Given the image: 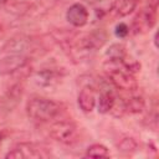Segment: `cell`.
I'll return each mask as SVG.
<instances>
[{
	"label": "cell",
	"mask_w": 159,
	"mask_h": 159,
	"mask_svg": "<svg viewBox=\"0 0 159 159\" xmlns=\"http://www.w3.org/2000/svg\"><path fill=\"white\" fill-rule=\"evenodd\" d=\"M123 102H124L125 113H133V114L140 113L145 107V102L143 97L138 94H132L128 98H123Z\"/></svg>",
	"instance_id": "cell-11"
},
{
	"label": "cell",
	"mask_w": 159,
	"mask_h": 159,
	"mask_svg": "<svg viewBox=\"0 0 159 159\" xmlns=\"http://www.w3.org/2000/svg\"><path fill=\"white\" fill-rule=\"evenodd\" d=\"M50 135L58 143L72 144L78 137V130L72 120H57L50 127Z\"/></svg>",
	"instance_id": "cell-4"
},
{
	"label": "cell",
	"mask_w": 159,
	"mask_h": 159,
	"mask_svg": "<svg viewBox=\"0 0 159 159\" xmlns=\"http://www.w3.org/2000/svg\"><path fill=\"white\" fill-rule=\"evenodd\" d=\"M43 157H47V154L42 153V150L39 149L32 143H20L5 155V158H11V159H30V158H43Z\"/></svg>",
	"instance_id": "cell-6"
},
{
	"label": "cell",
	"mask_w": 159,
	"mask_h": 159,
	"mask_svg": "<svg viewBox=\"0 0 159 159\" xmlns=\"http://www.w3.org/2000/svg\"><path fill=\"white\" fill-rule=\"evenodd\" d=\"M84 1L88 2V4H91V5H94V4H98V2H101L103 0H84Z\"/></svg>",
	"instance_id": "cell-17"
},
{
	"label": "cell",
	"mask_w": 159,
	"mask_h": 159,
	"mask_svg": "<svg viewBox=\"0 0 159 159\" xmlns=\"http://www.w3.org/2000/svg\"><path fill=\"white\" fill-rule=\"evenodd\" d=\"M66 19L72 26L82 27L88 21V10L83 4H73L67 9Z\"/></svg>",
	"instance_id": "cell-7"
},
{
	"label": "cell",
	"mask_w": 159,
	"mask_h": 159,
	"mask_svg": "<svg viewBox=\"0 0 159 159\" xmlns=\"http://www.w3.org/2000/svg\"><path fill=\"white\" fill-rule=\"evenodd\" d=\"M125 47L122 43H113L107 50L106 55L108 56V60L111 61H120L125 55Z\"/></svg>",
	"instance_id": "cell-13"
},
{
	"label": "cell",
	"mask_w": 159,
	"mask_h": 159,
	"mask_svg": "<svg viewBox=\"0 0 159 159\" xmlns=\"http://www.w3.org/2000/svg\"><path fill=\"white\" fill-rule=\"evenodd\" d=\"M118 149L122 150V152H124V153H130V152H133L134 149H137V143H135V140H134L133 138L125 137V138H123V139L119 142Z\"/></svg>",
	"instance_id": "cell-15"
},
{
	"label": "cell",
	"mask_w": 159,
	"mask_h": 159,
	"mask_svg": "<svg viewBox=\"0 0 159 159\" xmlns=\"http://www.w3.org/2000/svg\"><path fill=\"white\" fill-rule=\"evenodd\" d=\"M138 5V0H113L109 14L113 17H123L132 14Z\"/></svg>",
	"instance_id": "cell-9"
},
{
	"label": "cell",
	"mask_w": 159,
	"mask_h": 159,
	"mask_svg": "<svg viewBox=\"0 0 159 159\" xmlns=\"http://www.w3.org/2000/svg\"><path fill=\"white\" fill-rule=\"evenodd\" d=\"M61 112V106L45 97H32L26 103L27 116L37 122H47L53 119Z\"/></svg>",
	"instance_id": "cell-1"
},
{
	"label": "cell",
	"mask_w": 159,
	"mask_h": 159,
	"mask_svg": "<svg viewBox=\"0 0 159 159\" xmlns=\"http://www.w3.org/2000/svg\"><path fill=\"white\" fill-rule=\"evenodd\" d=\"M27 62L29 57L26 55L10 52L0 57V76H7L19 70H22Z\"/></svg>",
	"instance_id": "cell-5"
},
{
	"label": "cell",
	"mask_w": 159,
	"mask_h": 159,
	"mask_svg": "<svg viewBox=\"0 0 159 159\" xmlns=\"http://www.w3.org/2000/svg\"><path fill=\"white\" fill-rule=\"evenodd\" d=\"M114 32H116V36H117V37L123 39V37H125V36L129 34V27L127 26V24H124V22H119V24L116 26Z\"/></svg>",
	"instance_id": "cell-16"
},
{
	"label": "cell",
	"mask_w": 159,
	"mask_h": 159,
	"mask_svg": "<svg viewBox=\"0 0 159 159\" xmlns=\"http://www.w3.org/2000/svg\"><path fill=\"white\" fill-rule=\"evenodd\" d=\"M6 1H7V0H0V2H1V4H4V2H6Z\"/></svg>",
	"instance_id": "cell-18"
},
{
	"label": "cell",
	"mask_w": 159,
	"mask_h": 159,
	"mask_svg": "<svg viewBox=\"0 0 159 159\" xmlns=\"http://www.w3.org/2000/svg\"><path fill=\"white\" fill-rule=\"evenodd\" d=\"M52 1H56V0H52Z\"/></svg>",
	"instance_id": "cell-20"
},
{
	"label": "cell",
	"mask_w": 159,
	"mask_h": 159,
	"mask_svg": "<svg viewBox=\"0 0 159 159\" xmlns=\"http://www.w3.org/2000/svg\"><path fill=\"white\" fill-rule=\"evenodd\" d=\"M106 71L108 76V81L117 89H122L125 92H134L138 88L137 80L133 73L127 71L119 61H111L106 65Z\"/></svg>",
	"instance_id": "cell-2"
},
{
	"label": "cell",
	"mask_w": 159,
	"mask_h": 159,
	"mask_svg": "<svg viewBox=\"0 0 159 159\" xmlns=\"http://www.w3.org/2000/svg\"><path fill=\"white\" fill-rule=\"evenodd\" d=\"M1 138H2V135H1V134H0V142H1Z\"/></svg>",
	"instance_id": "cell-19"
},
{
	"label": "cell",
	"mask_w": 159,
	"mask_h": 159,
	"mask_svg": "<svg viewBox=\"0 0 159 159\" xmlns=\"http://www.w3.org/2000/svg\"><path fill=\"white\" fill-rule=\"evenodd\" d=\"M77 102H78L80 108H81L83 112H86V113L92 112V111L94 109L96 102H97L94 88L91 87V86L83 87V88L80 91V93H78Z\"/></svg>",
	"instance_id": "cell-8"
},
{
	"label": "cell",
	"mask_w": 159,
	"mask_h": 159,
	"mask_svg": "<svg viewBox=\"0 0 159 159\" xmlns=\"http://www.w3.org/2000/svg\"><path fill=\"white\" fill-rule=\"evenodd\" d=\"M116 97H117V94L113 92V89H111L107 84L103 86L101 88V93H99V98H98V103H97L98 112L102 114L109 113L116 102Z\"/></svg>",
	"instance_id": "cell-10"
},
{
	"label": "cell",
	"mask_w": 159,
	"mask_h": 159,
	"mask_svg": "<svg viewBox=\"0 0 159 159\" xmlns=\"http://www.w3.org/2000/svg\"><path fill=\"white\" fill-rule=\"evenodd\" d=\"M86 157L88 158H107L109 157L108 149L102 144H92L87 148Z\"/></svg>",
	"instance_id": "cell-14"
},
{
	"label": "cell",
	"mask_w": 159,
	"mask_h": 159,
	"mask_svg": "<svg viewBox=\"0 0 159 159\" xmlns=\"http://www.w3.org/2000/svg\"><path fill=\"white\" fill-rule=\"evenodd\" d=\"M157 9L158 0H152L135 15L132 25V30L134 34H145L154 27L157 22Z\"/></svg>",
	"instance_id": "cell-3"
},
{
	"label": "cell",
	"mask_w": 159,
	"mask_h": 159,
	"mask_svg": "<svg viewBox=\"0 0 159 159\" xmlns=\"http://www.w3.org/2000/svg\"><path fill=\"white\" fill-rule=\"evenodd\" d=\"M57 78L58 75L53 70H43L36 75V82L42 87H51L53 83L57 82Z\"/></svg>",
	"instance_id": "cell-12"
}]
</instances>
